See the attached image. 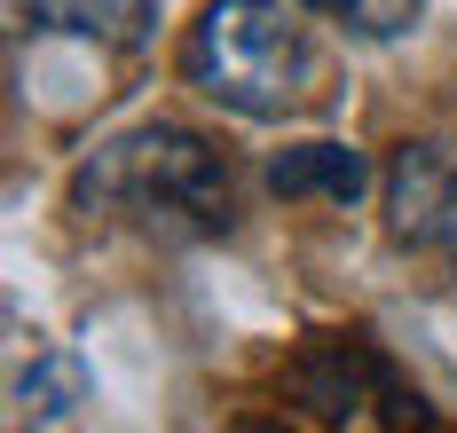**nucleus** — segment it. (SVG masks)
I'll return each mask as SVG.
<instances>
[{
    "label": "nucleus",
    "instance_id": "nucleus-1",
    "mask_svg": "<svg viewBox=\"0 0 457 433\" xmlns=\"http://www.w3.org/2000/svg\"><path fill=\"white\" fill-rule=\"evenodd\" d=\"M182 79L237 118H300L331 95L316 40L284 16V0H205L182 48Z\"/></svg>",
    "mask_w": 457,
    "mask_h": 433
},
{
    "label": "nucleus",
    "instance_id": "nucleus-4",
    "mask_svg": "<svg viewBox=\"0 0 457 433\" xmlns=\"http://www.w3.org/2000/svg\"><path fill=\"white\" fill-rule=\"evenodd\" d=\"M386 213L403 244H442L457 237V166L434 143H403L386 174Z\"/></svg>",
    "mask_w": 457,
    "mask_h": 433
},
{
    "label": "nucleus",
    "instance_id": "nucleus-6",
    "mask_svg": "<svg viewBox=\"0 0 457 433\" xmlns=\"http://www.w3.org/2000/svg\"><path fill=\"white\" fill-rule=\"evenodd\" d=\"M8 8L32 32H71V40H103V48H135L150 32V0H8Z\"/></svg>",
    "mask_w": 457,
    "mask_h": 433
},
{
    "label": "nucleus",
    "instance_id": "nucleus-5",
    "mask_svg": "<svg viewBox=\"0 0 457 433\" xmlns=\"http://www.w3.org/2000/svg\"><path fill=\"white\" fill-rule=\"evenodd\" d=\"M269 190L276 197H331V205H355L370 190V166L363 150L347 143H300V150H276L269 158Z\"/></svg>",
    "mask_w": 457,
    "mask_h": 433
},
{
    "label": "nucleus",
    "instance_id": "nucleus-3",
    "mask_svg": "<svg viewBox=\"0 0 457 433\" xmlns=\"http://www.w3.org/2000/svg\"><path fill=\"white\" fill-rule=\"evenodd\" d=\"M292 394L323 426H426L418 386L370 347V339H308L292 355Z\"/></svg>",
    "mask_w": 457,
    "mask_h": 433
},
{
    "label": "nucleus",
    "instance_id": "nucleus-2",
    "mask_svg": "<svg viewBox=\"0 0 457 433\" xmlns=\"http://www.w3.org/2000/svg\"><path fill=\"white\" fill-rule=\"evenodd\" d=\"M79 205L135 213L142 229H166V237H221L237 213L221 150L197 143L189 127H135L103 143L79 166Z\"/></svg>",
    "mask_w": 457,
    "mask_h": 433
},
{
    "label": "nucleus",
    "instance_id": "nucleus-8",
    "mask_svg": "<svg viewBox=\"0 0 457 433\" xmlns=\"http://www.w3.org/2000/svg\"><path fill=\"white\" fill-rule=\"evenodd\" d=\"M300 8L339 16V24L363 32V40H395V32H411V16H418V0H300Z\"/></svg>",
    "mask_w": 457,
    "mask_h": 433
},
{
    "label": "nucleus",
    "instance_id": "nucleus-7",
    "mask_svg": "<svg viewBox=\"0 0 457 433\" xmlns=\"http://www.w3.org/2000/svg\"><path fill=\"white\" fill-rule=\"evenodd\" d=\"M16 394H24V418H71L79 394H87V379H79V363L47 355V363H32V371L16 379Z\"/></svg>",
    "mask_w": 457,
    "mask_h": 433
}]
</instances>
